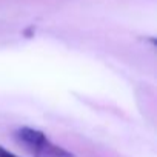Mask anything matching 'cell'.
I'll return each instance as SVG.
<instances>
[{"mask_svg":"<svg viewBox=\"0 0 157 157\" xmlns=\"http://www.w3.org/2000/svg\"><path fill=\"white\" fill-rule=\"evenodd\" d=\"M0 157H19V155L14 154V152H11V151H8L5 146L0 145Z\"/></svg>","mask_w":157,"mask_h":157,"instance_id":"2","label":"cell"},{"mask_svg":"<svg viewBox=\"0 0 157 157\" xmlns=\"http://www.w3.org/2000/svg\"><path fill=\"white\" fill-rule=\"evenodd\" d=\"M16 142L33 157H74L68 149L51 142L46 134L31 126H22L14 132Z\"/></svg>","mask_w":157,"mask_h":157,"instance_id":"1","label":"cell"}]
</instances>
